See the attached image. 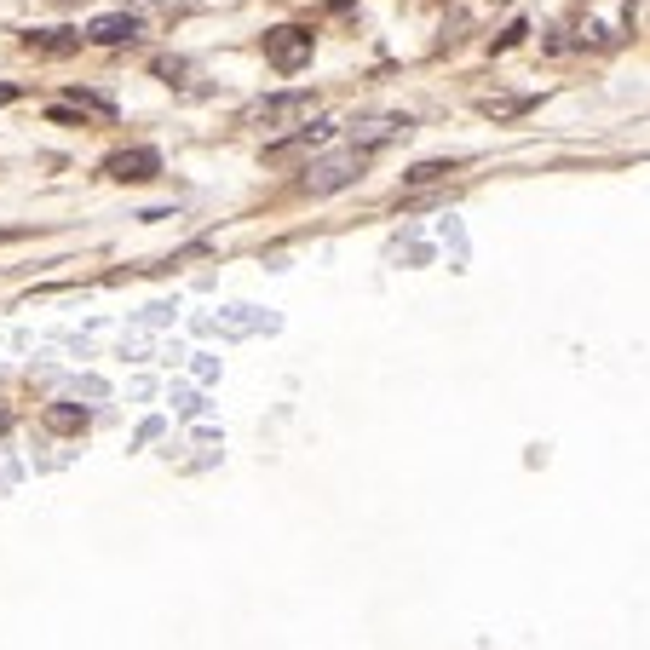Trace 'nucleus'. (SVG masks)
<instances>
[{
  "mask_svg": "<svg viewBox=\"0 0 650 650\" xmlns=\"http://www.w3.org/2000/svg\"><path fill=\"white\" fill-rule=\"evenodd\" d=\"M369 162H374L369 150H357V144H351L346 156H328V162H311V167H305V190H311V196L346 190V185H357V179H363V167H369Z\"/></svg>",
  "mask_w": 650,
  "mask_h": 650,
  "instance_id": "nucleus-2",
  "label": "nucleus"
},
{
  "mask_svg": "<svg viewBox=\"0 0 650 650\" xmlns=\"http://www.w3.org/2000/svg\"><path fill=\"white\" fill-rule=\"evenodd\" d=\"M311 110H317V98L311 93H271V98H254V104L242 110V127L277 133V127H300V121H311Z\"/></svg>",
  "mask_w": 650,
  "mask_h": 650,
  "instance_id": "nucleus-1",
  "label": "nucleus"
},
{
  "mask_svg": "<svg viewBox=\"0 0 650 650\" xmlns=\"http://www.w3.org/2000/svg\"><path fill=\"white\" fill-rule=\"evenodd\" d=\"M12 98H18V87H6V81H0V104H12Z\"/></svg>",
  "mask_w": 650,
  "mask_h": 650,
  "instance_id": "nucleus-15",
  "label": "nucleus"
},
{
  "mask_svg": "<svg viewBox=\"0 0 650 650\" xmlns=\"http://www.w3.org/2000/svg\"><path fill=\"white\" fill-rule=\"evenodd\" d=\"M156 75H185V58H156Z\"/></svg>",
  "mask_w": 650,
  "mask_h": 650,
  "instance_id": "nucleus-14",
  "label": "nucleus"
},
{
  "mask_svg": "<svg viewBox=\"0 0 650 650\" xmlns=\"http://www.w3.org/2000/svg\"><path fill=\"white\" fill-rule=\"evenodd\" d=\"M455 173V162H420L403 173V185H438V179H449Z\"/></svg>",
  "mask_w": 650,
  "mask_h": 650,
  "instance_id": "nucleus-10",
  "label": "nucleus"
},
{
  "mask_svg": "<svg viewBox=\"0 0 650 650\" xmlns=\"http://www.w3.org/2000/svg\"><path fill=\"white\" fill-rule=\"evenodd\" d=\"M139 35V18H127V12H110V18H93L87 24V41L93 47H121V41H133Z\"/></svg>",
  "mask_w": 650,
  "mask_h": 650,
  "instance_id": "nucleus-7",
  "label": "nucleus"
},
{
  "mask_svg": "<svg viewBox=\"0 0 650 650\" xmlns=\"http://www.w3.org/2000/svg\"><path fill=\"white\" fill-rule=\"evenodd\" d=\"M47 426L52 432H81L87 426V409H70V403L64 409H47Z\"/></svg>",
  "mask_w": 650,
  "mask_h": 650,
  "instance_id": "nucleus-11",
  "label": "nucleus"
},
{
  "mask_svg": "<svg viewBox=\"0 0 650 650\" xmlns=\"http://www.w3.org/2000/svg\"><path fill=\"white\" fill-rule=\"evenodd\" d=\"M311 29H300V24H282V29H271L265 35V58H271V70H282V75H294V70H305L311 64Z\"/></svg>",
  "mask_w": 650,
  "mask_h": 650,
  "instance_id": "nucleus-3",
  "label": "nucleus"
},
{
  "mask_svg": "<svg viewBox=\"0 0 650 650\" xmlns=\"http://www.w3.org/2000/svg\"><path fill=\"white\" fill-rule=\"evenodd\" d=\"M524 35H530V29H524V24H512L507 35H501V41H495V52H507V47H518V41H524Z\"/></svg>",
  "mask_w": 650,
  "mask_h": 650,
  "instance_id": "nucleus-13",
  "label": "nucleus"
},
{
  "mask_svg": "<svg viewBox=\"0 0 650 650\" xmlns=\"http://www.w3.org/2000/svg\"><path fill=\"white\" fill-rule=\"evenodd\" d=\"M75 110H93V116H116V104H110V98L104 93H81V87H75Z\"/></svg>",
  "mask_w": 650,
  "mask_h": 650,
  "instance_id": "nucleus-12",
  "label": "nucleus"
},
{
  "mask_svg": "<svg viewBox=\"0 0 650 650\" xmlns=\"http://www.w3.org/2000/svg\"><path fill=\"white\" fill-rule=\"evenodd\" d=\"M328 139H334V127H328V121H311V127H300L294 139L265 144V162H294V156H305V150H323Z\"/></svg>",
  "mask_w": 650,
  "mask_h": 650,
  "instance_id": "nucleus-6",
  "label": "nucleus"
},
{
  "mask_svg": "<svg viewBox=\"0 0 650 650\" xmlns=\"http://www.w3.org/2000/svg\"><path fill=\"white\" fill-rule=\"evenodd\" d=\"M409 127H415L409 116H369V121H357V127H351V144L374 156V150H386V144L409 139Z\"/></svg>",
  "mask_w": 650,
  "mask_h": 650,
  "instance_id": "nucleus-5",
  "label": "nucleus"
},
{
  "mask_svg": "<svg viewBox=\"0 0 650 650\" xmlns=\"http://www.w3.org/2000/svg\"><path fill=\"white\" fill-rule=\"evenodd\" d=\"M535 98L530 93H495V98H478V110H484L489 121H512V116H524Z\"/></svg>",
  "mask_w": 650,
  "mask_h": 650,
  "instance_id": "nucleus-8",
  "label": "nucleus"
},
{
  "mask_svg": "<svg viewBox=\"0 0 650 650\" xmlns=\"http://www.w3.org/2000/svg\"><path fill=\"white\" fill-rule=\"evenodd\" d=\"M104 173H110L116 185H144V179L162 173V156H156L150 144H139V150H116V156L104 162Z\"/></svg>",
  "mask_w": 650,
  "mask_h": 650,
  "instance_id": "nucleus-4",
  "label": "nucleus"
},
{
  "mask_svg": "<svg viewBox=\"0 0 650 650\" xmlns=\"http://www.w3.org/2000/svg\"><path fill=\"white\" fill-rule=\"evenodd\" d=\"M29 47H41V52H75V47H81V35H70V29H41V35H29Z\"/></svg>",
  "mask_w": 650,
  "mask_h": 650,
  "instance_id": "nucleus-9",
  "label": "nucleus"
}]
</instances>
